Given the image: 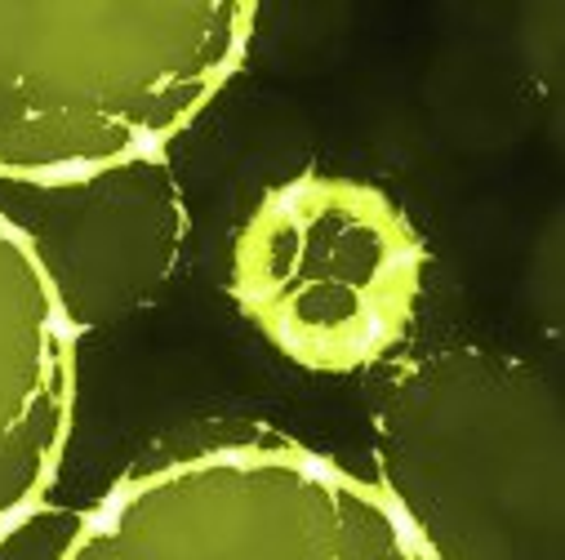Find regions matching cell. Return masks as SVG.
I'll list each match as a JSON object with an SVG mask.
<instances>
[{
	"label": "cell",
	"mask_w": 565,
	"mask_h": 560,
	"mask_svg": "<svg viewBox=\"0 0 565 560\" xmlns=\"http://www.w3.org/2000/svg\"><path fill=\"white\" fill-rule=\"evenodd\" d=\"M254 6H0V179L148 165L236 72Z\"/></svg>",
	"instance_id": "obj_1"
},
{
	"label": "cell",
	"mask_w": 565,
	"mask_h": 560,
	"mask_svg": "<svg viewBox=\"0 0 565 560\" xmlns=\"http://www.w3.org/2000/svg\"><path fill=\"white\" fill-rule=\"evenodd\" d=\"M423 271V236L387 192L308 170L276 183L245 218L232 299L295 365L356 374L405 343Z\"/></svg>",
	"instance_id": "obj_2"
}]
</instances>
